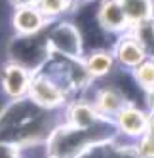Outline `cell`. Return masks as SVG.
I'll list each match as a JSON object with an SVG mask.
<instances>
[{
	"mask_svg": "<svg viewBox=\"0 0 154 158\" xmlns=\"http://www.w3.org/2000/svg\"><path fill=\"white\" fill-rule=\"evenodd\" d=\"M29 94L32 101L42 107H57L63 103V92L55 86V82H51L44 76L30 78Z\"/></svg>",
	"mask_w": 154,
	"mask_h": 158,
	"instance_id": "obj_1",
	"label": "cell"
},
{
	"mask_svg": "<svg viewBox=\"0 0 154 158\" xmlns=\"http://www.w3.org/2000/svg\"><path fill=\"white\" fill-rule=\"evenodd\" d=\"M51 48L59 52V53H65V55H78L80 53V35L72 25L69 23H61L53 29V32L50 35V40Z\"/></svg>",
	"mask_w": 154,
	"mask_h": 158,
	"instance_id": "obj_2",
	"label": "cell"
},
{
	"mask_svg": "<svg viewBox=\"0 0 154 158\" xmlns=\"http://www.w3.org/2000/svg\"><path fill=\"white\" fill-rule=\"evenodd\" d=\"M2 86H4V92L10 97L21 99V95H25L30 86L29 71H25L23 67H19L15 63L6 65L2 69Z\"/></svg>",
	"mask_w": 154,
	"mask_h": 158,
	"instance_id": "obj_3",
	"label": "cell"
},
{
	"mask_svg": "<svg viewBox=\"0 0 154 158\" xmlns=\"http://www.w3.org/2000/svg\"><path fill=\"white\" fill-rule=\"evenodd\" d=\"M44 25V15L40 14L38 8H32L29 6H21L15 8V14H14V27L19 32L21 36H30L38 32Z\"/></svg>",
	"mask_w": 154,
	"mask_h": 158,
	"instance_id": "obj_4",
	"label": "cell"
},
{
	"mask_svg": "<svg viewBox=\"0 0 154 158\" xmlns=\"http://www.w3.org/2000/svg\"><path fill=\"white\" fill-rule=\"evenodd\" d=\"M147 116L145 112L139 110L137 107H124L118 112V128L120 131H124L126 135H131V137H137V135H143L147 131Z\"/></svg>",
	"mask_w": 154,
	"mask_h": 158,
	"instance_id": "obj_5",
	"label": "cell"
},
{
	"mask_svg": "<svg viewBox=\"0 0 154 158\" xmlns=\"http://www.w3.org/2000/svg\"><path fill=\"white\" fill-rule=\"evenodd\" d=\"M99 21L107 31H120L124 29L128 23V15L124 12V8L116 0H108L103 4L101 12H99Z\"/></svg>",
	"mask_w": 154,
	"mask_h": 158,
	"instance_id": "obj_6",
	"label": "cell"
},
{
	"mask_svg": "<svg viewBox=\"0 0 154 158\" xmlns=\"http://www.w3.org/2000/svg\"><path fill=\"white\" fill-rule=\"evenodd\" d=\"M116 55L122 65L126 67H137L143 63L145 59V50L141 48V44L133 38V36H128L124 40H120L118 48H116Z\"/></svg>",
	"mask_w": 154,
	"mask_h": 158,
	"instance_id": "obj_7",
	"label": "cell"
},
{
	"mask_svg": "<svg viewBox=\"0 0 154 158\" xmlns=\"http://www.w3.org/2000/svg\"><path fill=\"white\" fill-rule=\"evenodd\" d=\"M126 107V99L120 92L114 89H101L97 95V112L99 114H118Z\"/></svg>",
	"mask_w": 154,
	"mask_h": 158,
	"instance_id": "obj_8",
	"label": "cell"
},
{
	"mask_svg": "<svg viewBox=\"0 0 154 158\" xmlns=\"http://www.w3.org/2000/svg\"><path fill=\"white\" fill-rule=\"evenodd\" d=\"M112 55L107 52H95L86 61V71L91 76H105L112 71Z\"/></svg>",
	"mask_w": 154,
	"mask_h": 158,
	"instance_id": "obj_9",
	"label": "cell"
},
{
	"mask_svg": "<svg viewBox=\"0 0 154 158\" xmlns=\"http://www.w3.org/2000/svg\"><path fill=\"white\" fill-rule=\"evenodd\" d=\"M71 0H36V8L42 15H59L65 10H69Z\"/></svg>",
	"mask_w": 154,
	"mask_h": 158,
	"instance_id": "obj_10",
	"label": "cell"
},
{
	"mask_svg": "<svg viewBox=\"0 0 154 158\" xmlns=\"http://www.w3.org/2000/svg\"><path fill=\"white\" fill-rule=\"evenodd\" d=\"M135 80L139 82V86H143L145 89H150L154 86V63L152 61H147V63L137 65Z\"/></svg>",
	"mask_w": 154,
	"mask_h": 158,
	"instance_id": "obj_11",
	"label": "cell"
},
{
	"mask_svg": "<svg viewBox=\"0 0 154 158\" xmlns=\"http://www.w3.org/2000/svg\"><path fill=\"white\" fill-rule=\"evenodd\" d=\"M135 152H137L139 158H154V137L145 135V137L139 141Z\"/></svg>",
	"mask_w": 154,
	"mask_h": 158,
	"instance_id": "obj_12",
	"label": "cell"
},
{
	"mask_svg": "<svg viewBox=\"0 0 154 158\" xmlns=\"http://www.w3.org/2000/svg\"><path fill=\"white\" fill-rule=\"evenodd\" d=\"M0 158H21V152L12 143H0Z\"/></svg>",
	"mask_w": 154,
	"mask_h": 158,
	"instance_id": "obj_13",
	"label": "cell"
},
{
	"mask_svg": "<svg viewBox=\"0 0 154 158\" xmlns=\"http://www.w3.org/2000/svg\"><path fill=\"white\" fill-rule=\"evenodd\" d=\"M147 135H150V137H154V114L147 120Z\"/></svg>",
	"mask_w": 154,
	"mask_h": 158,
	"instance_id": "obj_14",
	"label": "cell"
},
{
	"mask_svg": "<svg viewBox=\"0 0 154 158\" xmlns=\"http://www.w3.org/2000/svg\"><path fill=\"white\" fill-rule=\"evenodd\" d=\"M148 105H150V109H154V86L148 89Z\"/></svg>",
	"mask_w": 154,
	"mask_h": 158,
	"instance_id": "obj_15",
	"label": "cell"
}]
</instances>
